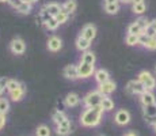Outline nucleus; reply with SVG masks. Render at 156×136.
Returning a JSON list of instances; mask_svg holds the SVG:
<instances>
[{
    "instance_id": "nucleus-35",
    "label": "nucleus",
    "mask_w": 156,
    "mask_h": 136,
    "mask_svg": "<svg viewBox=\"0 0 156 136\" xmlns=\"http://www.w3.org/2000/svg\"><path fill=\"white\" fill-rule=\"evenodd\" d=\"M136 22H137V23H139V26H140V27H141V29H143V30H145V29H147V26H148V25H149V22H151V20H149V19H148V18H145V17H143V15H141V17H140V18H139V19H137V20H136Z\"/></svg>"
},
{
    "instance_id": "nucleus-41",
    "label": "nucleus",
    "mask_w": 156,
    "mask_h": 136,
    "mask_svg": "<svg viewBox=\"0 0 156 136\" xmlns=\"http://www.w3.org/2000/svg\"><path fill=\"white\" fill-rule=\"evenodd\" d=\"M114 3H119V0H103V4H114Z\"/></svg>"
},
{
    "instance_id": "nucleus-2",
    "label": "nucleus",
    "mask_w": 156,
    "mask_h": 136,
    "mask_svg": "<svg viewBox=\"0 0 156 136\" xmlns=\"http://www.w3.org/2000/svg\"><path fill=\"white\" fill-rule=\"evenodd\" d=\"M105 95H102L98 90H94V91H90L84 98H83V104H84L86 108H94V106H99L102 99H103Z\"/></svg>"
},
{
    "instance_id": "nucleus-33",
    "label": "nucleus",
    "mask_w": 156,
    "mask_h": 136,
    "mask_svg": "<svg viewBox=\"0 0 156 136\" xmlns=\"http://www.w3.org/2000/svg\"><path fill=\"white\" fill-rule=\"evenodd\" d=\"M35 135L37 136H50V128L46 125H40L35 131Z\"/></svg>"
},
{
    "instance_id": "nucleus-11",
    "label": "nucleus",
    "mask_w": 156,
    "mask_h": 136,
    "mask_svg": "<svg viewBox=\"0 0 156 136\" xmlns=\"http://www.w3.org/2000/svg\"><path fill=\"white\" fill-rule=\"evenodd\" d=\"M115 90H117V84H115V82H113V80H107L98 86V91H99L102 95H110V94H113Z\"/></svg>"
},
{
    "instance_id": "nucleus-48",
    "label": "nucleus",
    "mask_w": 156,
    "mask_h": 136,
    "mask_svg": "<svg viewBox=\"0 0 156 136\" xmlns=\"http://www.w3.org/2000/svg\"><path fill=\"white\" fill-rule=\"evenodd\" d=\"M10 0H0V3H8Z\"/></svg>"
},
{
    "instance_id": "nucleus-21",
    "label": "nucleus",
    "mask_w": 156,
    "mask_h": 136,
    "mask_svg": "<svg viewBox=\"0 0 156 136\" xmlns=\"http://www.w3.org/2000/svg\"><path fill=\"white\" fill-rule=\"evenodd\" d=\"M143 113L147 119H156V104L143 106Z\"/></svg>"
},
{
    "instance_id": "nucleus-19",
    "label": "nucleus",
    "mask_w": 156,
    "mask_h": 136,
    "mask_svg": "<svg viewBox=\"0 0 156 136\" xmlns=\"http://www.w3.org/2000/svg\"><path fill=\"white\" fill-rule=\"evenodd\" d=\"M45 10L49 13L50 17H57V15L60 14V11H61V4H58V3H55V2H50L48 3V4H45Z\"/></svg>"
},
{
    "instance_id": "nucleus-44",
    "label": "nucleus",
    "mask_w": 156,
    "mask_h": 136,
    "mask_svg": "<svg viewBox=\"0 0 156 136\" xmlns=\"http://www.w3.org/2000/svg\"><path fill=\"white\" fill-rule=\"evenodd\" d=\"M124 136H137V134H134V132H132V131H129V132H126Z\"/></svg>"
},
{
    "instance_id": "nucleus-37",
    "label": "nucleus",
    "mask_w": 156,
    "mask_h": 136,
    "mask_svg": "<svg viewBox=\"0 0 156 136\" xmlns=\"http://www.w3.org/2000/svg\"><path fill=\"white\" fill-rule=\"evenodd\" d=\"M40 18H41V20H42V23H44V22H46L49 18H52V17H50L49 13H48V11L45 10V7H44L42 10H41V13H40Z\"/></svg>"
},
{
    "instance_id": "nucleus-32",
    "label": "nucleus",
    "mask_w": 156,
    "mask_h": 136,
    "mask_svg": "<svg viewBox=\"0 0 156 136\" xmlns=\"http://www.w3.org/2000/svg\"><path fill=\"white\" fill-rule=\"evenodd\" d=\"M10 110V102L7 98H0V113L7 114Z\"/></svg>"
},
{
    "instance_id": "nucleus-1",
    "label": "nucleus",
    "mask_w": 156,
    "mask_h": 136,
    "mask_svg": "<svg viewBox=\"0 0 156 136\" xmlns=\"http://www.w3.org/2000/svg\"><path fill=\"white\" fill-rule=\"evenodd\" d=\"M102 116H103V109L101 108V105L94 108H86V110L80 117V124L87 128L97 127L102 121Z\"/></svg>"
},
{
    "instance_id": "nucleus-45",
    "label": "nucleus",
    "mask_w": 156,
    "mask_h": 136,
    "mask_svg": "<svg viewBox=\"0 0 156 136\" xmlns=\"http://www.w3.org/2000/svg\"><path fill=\"white\" fill-rule=\"evenodd\" d=\"M29 2L31 3V4H34V3H38V2H40V0H29Z\"/></svg>"
},
{
    "instance_id": "nucleus-36",
    "label": "nucleus",
    "mask_w": 156,
    "mask_h": 136,
    "mask_svg": "<svg viewBox=\"0 0 156 136\" xmlns=\"http://www.w3.org/2000/svg\"><path fill=\"white\" fill-rule=\"evenodd\" d=\"M7 82H8V78H5V76H3V78H0V97L3 95V93L5 91V86H7Z\"/></svg>"
},
{
    "instance_id": "nucleus-46",
    "label": "nucleus",
    "mask_w": 156,
    "mask_h": 136,
    "mask_svg": "<svg viewBox=\"0 0 156 136\" xmlns=\"http://www.w3.org/2000/svg\"><path fill=\"white\" fill-rule=\"evenodd\" d=\"M152 127H154V131L156 132V121H154V123H152Z\"/></svg>"
},
{
    "instance_id": "nucleus-42",
    "label": "nucleus",
    "mask_w": 156,
    "mask_h": 136,
    "mask_svg": "<svg viewBox=\"0 0 156 136\" xmlns=\"http://www.w3.org/2000/svg\"><path fill=\"white\" fill-rule=\"evenodd\" d=\"M149 26H151L152 29H154L155 31H156V19H152L151 22H149Z\"/></svg>"
},
{
    "instance_id": "nucleus-10",
    "label": "nucleus",
    "mask_w": 156,
    "mask_h": 136,
    "mask_svg": "<svg viewBox=\"0 0 156 136\" xmlns=\"http://www.w3.org/2000/svg\"><path fill=\"white\" fill-rule=\"evenodd\" d=\"M62 75L69 80H76L79 79V69H77L76 64H68L62 69Z\"/></svg>"
},
{
    "instance_id": "nucleus-39",
    "label": "nucleus",
    "mask_w": 156,
    "mask_h": 136,
    "mask_svg": "<svg viewBox=\"0 0 156 136\" xmlns=\"http://www.w3.org/2000/svg\"><path fill=\"white\" fill-rule=\"evenodd\" d=\"M148 38H149V37L145 34V33L140 34V35H139V42H140V45H144V44H145V42L148 41Z\"/></svg>"
},
{
    "instance_id": "nucleus-18",
    "label": "nucleus",
    "mask_w": 156,
    "mask_h": 136,
    "mask_svg": "<svg viewBox=\"0 0 156 136\" xmlns=\"http://www.w3.org/2000/svg\"><path fill=\"white\" fill-rule=\"evenodd\" d=\"M80 102V97L76 94V93H69V94L65 95L64 98V104L67 105L68 108H73V106H77Z\"/></svg>"
},
{
    "instance_id": "nucleus-13",
    "label": "nucleus",
    "mask_w": 156,
    "mask_h": 136,
    "mask_svg": "<svg viewBox=\"0 0 156 136\" xmlns=\"http://www.w3.org/2000/svg\"><path fill=\"white\" fill-rule=\"evenodd\" d=\"M75 45H76V49L79 50V52H86V50L90 49V46H91V41H88L87 38H84L82 34H79L76 37V40H75Z\"/></svg>"
},
{
    "instance_id": "nucleus-7",
    "label": "nucleus",
    "mask_w": 156,
    "mask_h": 136,
    "mask_svg": "<svg viewBox=\"0 0 156 136\" xmlns=\"http://www.w3.org/2000/svg\"><path fill=\"white\" fill-rule=\"evenodd\" d=\"M80 34L83 35L84 38H87L88 41H94L95 37H97V26L92 25V23H87L82 27V31H80Z\"/></svg>"
},
{
    "instance_id": "nucleus-16",
    "label": "nucleus",
    "mask_w": 156,
    "mask_h": 136,
    "mask_svg": "<svg viewBox=\"0 0 156 136\" xmlns=\"http://www.w3.org/2000/svg\"><path fill=\"white\" fill-rule=\"evenodd\" d=\"M80 63H86V64L95 65V63H97V56H95V53L91 52V50L82 52V56H80Z\"/></svg>"
},
{
    "instance_id": "nucleus-8",
    "label": "nucleus",
    "mask_w": 156,
    "mask_h": 136,
    "mask_svg": "<svg viewBox=\"0 0 156 136\" xmlns=\"http://www.w3.org/2000/svg\"><path fill=\"white\" fill-rule=\"evenodd\" d=\"M46 48L48 50H50V52H58V50H61L62 48V41L60 37H57V35H50L49 38H48V42H46Z\"/></svg>"
},
{
    "instance_id": "nucleus-6",
    "label": "nucleus",
    "mask_w": 156,
    "mask_h": 136,
    "mask_svg": "<svg viewBox=\"0 0 156 136\" xmlns=\"http://www.w3.org/2000/svg\"><path fill=\"white\" fill-rule=\"evenodd\" d=\"M77 69H79V79H88L95 74V65L86 64V63H79Z\"/></svg>"
},
{
    "instance_id": "nucleus-31",
    "label": "nucleus",
    "mask_w": 156,
    "mask_h": 136,
    "mask_svg": "<svg viewBox=\"0 0 156 136\" xmlns=\"http://www.w3.org/2000/svg\"><path fill=\"white\" fill-rule=\"evenodd\" d=\"M68 18H69V14H68L67 11H65L64 8L61 7V11H60V14H58V15H57V17H56L57 22H58L60 25H64V23H65V22H67V20H68Z\"/></svg>"
},
{
    "instance_id": "nucleus-23",
    "label": "nucleus",
    "mask_w": 156,
    "mask_h": 136,
    "mask_svg": "<svg viewBox=\"0 0 156 136\" xmlns=\"http://www.w3.org/2000/svg\"><path fill=\"white\" fill-rule=\"evenodd\" d=\"M61 7L71 15L72 13H75V11H76V8H77V2H76V0H65V2L61 4Z\"/></svg>"
},
{
    "instance_id": "nucleus-5",
    "label": "nucleus",
    "mask_w": 156,
    "mask_h": 136,
    "mask_svg": "<svg viewBox=\"0 0 156 136\" xmlns=\"http://www.w3.org/2000/svg\"><path fill=\"white\" fill-rule=\"evenodd\" d=\"M10 50L16 56H20L26 52V42L25 40H22L20 37L14 38L12 41L10 42Z\"/></svg>"
},
{
    "instance_id": "nucleus-50",
    "label": "nucleus",
    "mask_w": 156,
    "mask_h": 136,
    "mask_svg": "<svg viewBox=\"0 0 156 136\" xmlns=\"http://www.w3.org/2000/svg\"><path fill=\"white\" fill-rule=\"evenodd\" d=\"M155 74H156V65H155Z\"/></svg>"
},
{
    "instance_id": "nucleus-20",
    "label": "nucleus",
    "mask_w": 156,
    "mask_h": 136,
    "mask_svg": "<svg viewBox=\"0 0 156 136\" xmlns=\"http://www.w3.org/2000/svg\"><path fill=\"white\" fill-rule=\"evenodd\" d=\"M145 11H147L145 2H143V3H133V4H132V13H133L134 15L141 17V15L145 14Z\"/></svg>"
},
{
    "instance_id": "nucleus-26",
    "label": "nucleus",
    "mask_w": 156,
    "mask_h": 136,
    "mask_svg": "<svg viewBox=\"0 0 156 136\" xmlns=\"http://www.w3.org/2000/svg\"><path fill=\"white\" fill-rule=\"evenodd\" d=\"M143 33H144V30L139 26V23H137V22H133V23H130V25L128 26V34L140 35V34H143Z\"/></svg>"
},
{
    "instance_id": "nucleus-34",
    "label": "nucleus",
    "mask_w": 156,
    "mask_h": 136,
    "mask_svg": "<svg viewBox=\"0 0 156 136\" xmlns=\"http://www.w3.org/2000/svg\"><path fill=\"white\" fill-rule=\"evenodd\" d=\"M143 46L148 50H156V37H149L148 41H147Z\"/></svg>"
},
{
    "instance_id": "nucleus-43",
    "label": "nucleus",
    "mask_w": 156,
    "mask_h": 136,
    "mask_svg": "<svg viewBox=\"0 0 156 136\" xmlns=\"http://www.w3.org/2000/svg\"><path fill=\"white\" fill-rule=\"evenodd\" d=\"M119 3H122V4H130V3H133V0H119Z\"/></svg>"
},
{
    "instance_id": "nucleus-24",
    "label": "nucleus",
    "mask_w": 156,
    "mask_h": 136,
    "mask_svg": "<svg viewBox=\"0 0 156 136\" xmlns=\"http://www.w3.org/2000/svg\"><path fill=\"white\" fill-rule=\"evenodd\" d=\"M44 26H45V29H46V30H50V31H55V30L58 29L60 23L57 22V19H56L55 17H52V18H49V19L46 20V22H44Z\"/></svg>"
},
{
    "instance_id": "nucleus-4",
    "label": "nucleus",
    "mask_w": 156,
    "mask_h": 136,
    "mask_svg": "<svg viewBox=\"0 0 156 136\" xmlns=\"http://www.w3.org/2000/svg\"><path fill=\"white\" fill-rule=\"evenodd\" d=\"M145 90L147 89L144 87V84L139 79L129 80L128 84H126V93L128 94H132V95H141Z\"/></svg>"
},
{
    "instance_id": "nucleus-29",
    "label": "nucleus",
    "mask_w": 156,
    "mask_h": 136,
    "mask_svg": "<svg viewBox=\"0 0 156 136\" xmlns=\"http://www.w3.org/2000/svg\"><path fill=\"white\" fill-rule=\"evenodd\" d=\"M105 11H106V14L109 15H117L119 11V4L118 3H114V4H105L103 6Z\"/></svg>"
},
{
    "instance_id": "nucleus-38",
    "label": "nucleus",
    "mask_w": 156,
    "mask_h": 136,
    "mask_svg": "<svg viewBox=\"0 0 156 136\" xmlns=\"http://www.w3.org/2000/svg\"><path fill=\"white\" fill-rule=\"evenodd\" d=\"M22 0H10V2H8V4L11 6V7L12 8H15V10H18V8H19V6L22 4Z\"/></svg>"
},
{
    "instance_id": "nucleus-30",
    "label": "nucleus",
    "mask_w": 156,
    "mask_h": 136,
    "mask_svg": "<svg viewBox=\"0 0 156 136\" xmlns=\"http://www.w3.org/2000/svg\"><path fill=\"white\" fill-rule=\"evenodd\" d=\"M20 86H22V83H20L19 80H16V79H8L5 89H7L8 93H11V91H14V90H16L18 87H20Z\"/></svg>"
},
{
    "instance_id": "nucleus-25",
    "label": "nucleus",
    "mask_w": 156,
    "mask_h": 136,
    "mask_svg": "<svg viewBox=\"0 0 156 136\" xmlns=\"http://www.w3.org/2000/svg\"><path fill=\"white\" fill-rule=\"evenodd\" d=\"M125 44L128 46H139L140 42H139V35L136 34H126L125 37Z\"/></svg>"
},
{
    "instance_id": "nucleus-27",
    "label": "nucleus",
    "mask_w": 156,
    "mask_h": 136,
    "mask_svg": "<svg viewBox=\"0 0 156 136\" xmlns=\"http://www.w3.org/2000/svg\"><path fill=\"white\" fill-rule=\"evenodd\" d=\"M68 117L65 116V113L64 112H61V110H57V112H55V113L52 114V120H53V123L56 124V125H58L60 123H62L64 120H67Z\"/></svg>"
},
{
    "instance_id": "nucleus-9",
    "label": "nucleus",
    "mask_w": 156,
    "mask_h": 136,
    "mask_svg": "<svg viewBox=\"0 0 156 136\" xmlns=\"http://www.w3.org/2000/svg\"><path fill=\"white\" fill-rule=\"evenodd\" d=\"M114 121H115L117 125H121V127L126 125V124L130 123V113L128 110H125V109H121V110H118L115 113Z\"/></svg>"
},
{
    "instance_id": "nucleus-40",
    "label": "nucleus",
    "mask_w": 156,
    "mask_h": 136,
    "mask_svg": "<svg viewBox=\"0 0 156 136\" xmlns=\"http://www.w3.org/2000/svg\"><path fill=\"white\" fill-rule=\"evenodd\" d=\"M5 125V114L0 113V131L3 129V127Z\"/></svg>"
},
{
    "instance_id": "nucleus-49",
    "label": "nucleus",
    "mask_w": 156,
    "mask_h": 136,
    "mask_svg": "<svg viewBox=\"0 0 156 136\" xmlns=\"http://www.w3.org/2000/svg\"><path fill=\"white\" fill-rule=\"evenodd\" d=\"M22 2H29V0H22ZM30 3V2H29Z\"/></svg>"
},
{
    "instance_id": "nucleus-22",
    "label": "nucleus",
    "mask_w": 156,
    "mask_h": 136,
    "mask_svg": "<svg viewBox=\"0 0 156 136\" xmlns=\"http://www.w3.org/2000/svg\"><path fill=\"white\" fill-rule=\"evenodd\" d=\"M101 108L103 109V112H112L114 109V101L109 95H105L101 102Z\"/></svg>"
},
{
    "instance_id": "nucleus-15",
    "label": "nucleus",
    "mask_w": 156,
    "mask_h": 136,
    "mask_svg": "<svg viewBox=\"0 0 156 136\" xmlns=\"http://www.w3.org/2000/svg\"><path fill=\"white\" fill-rule=\"evenodd\" d=\"M94 78H95V80H97V83L101 84V83H105V82L110 80V74H109V71H107V69L99 68V69H95Z\"/></svg>"
},
{
    "instance_id": "nucleus-28",
    "label": "nucleus",
    "mask_w": 156,
    "mask_h": 136,
    "mask_svg": "<svg viewBox=\"0 0 156 136\" xmlns=\"http://www.w3.org/2000/svg\"><path fill=\"white\" fill-rule=\"evenodd\" d=\"M31 10H33V4L31 3H29V2H23L22 4L19 6V8H18V13L19 14H23V15H29L30 13H31Z\"/></svg>"
},
{
    "instance_id": "nucleus-12",
    "label": "nucleus",
    "mask_w": 156,
    "mask_h": 136,
    "mask_svg": "<svg viewBox=\"0 0 156 136\" xmlns=\"http://www.w3.org/2000/svg\"><path fill=\"white\" fill-rule=\"evenodd\" d=\"M56 132L58 136H67L72 132V127H71V120L67 119L62 123H60L58 125H56Z\"/></svg>"
},
{
    "instance_id": "nucleus-47",
    "label": "nucleus",
    "mask_w": 156,
    "mask_h": 136,
    "mask_svg": "<svg viewBox=\"0 0 156 136\" xmlns=\"http://www.w3.org/2000/svg\"><path fill=\"white\" fill-rule=\"evenodd\" d=\"M144 0H133V3H143ZM133 3H132V4H133Z\"/></svg>"
},
{
    "instance_id": "nucleus-3",
    "label": "nucleus",
    "mask_w": 156,
    "mask_h": 136,
    "mask_svg": "<svg viewBox=\"0 0 156 136\" xmlns=\"http://www.w3.org/2000/svg\"><path fill=\"white\" fill-rule=\"evenodd\" d=\"M137 79L144 84V87H145L147 90H151L152 91L156 87V78L149 71H141L139 74V76H137Z\"/></svg>"
},
{
    "instance_id": "nucleus-17",
    "label": "nucleus",
    "mask_w": 156,
    "mask_h": 136,
    "mask_svg": "<svg viewBox=\"0 0 156 136\" xmlns=\"http://www.w3.org/2000/svg\"><path fill=\"white\" fill-rule=\"evenodd\" d=\"M25 95H26V87L23 86H20V87H18L16 90H14V91H11L10 93V98L12 99L14 102H19V101H22L23 98H25Z\"/></svg>"
},
{
    "instance_id": "nucleus-14",
    "label": "nucleus",
    "mask_w": 156,
    "mask_h": 136,
    "mask_svg": "<svg viewBox=\"0 0 156 136\" xmlns=\"http://www.w3.org/2000/svg\"><path fill=\"white\" fill-rule=\"evenodd\" d=\"M140 102L143 104V106L156 104V97H155V94L151 91V90H145V91L140 95Z\"/></svg>"
}]
</instances>
